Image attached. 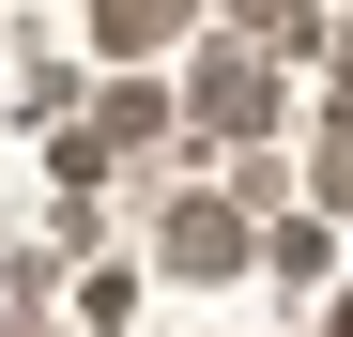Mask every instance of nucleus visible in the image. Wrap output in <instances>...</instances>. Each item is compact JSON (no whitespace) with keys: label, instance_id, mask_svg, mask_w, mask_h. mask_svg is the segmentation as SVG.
Wrapping results in <instances>:
<instances>
[{"label":"nucleus","instance_id":"nucleus-1","mask_svg":"<svg viewBox=\"0 0 353 337\" xmlns=\"http://www.w3.org/2000/svg\"><path fill=\"white\" fill-rule=\"evenodd\" d=\"M338 337H353V307H338Z\"/></svg>","mask_w":353,"mask_h":337}]
</instances>
